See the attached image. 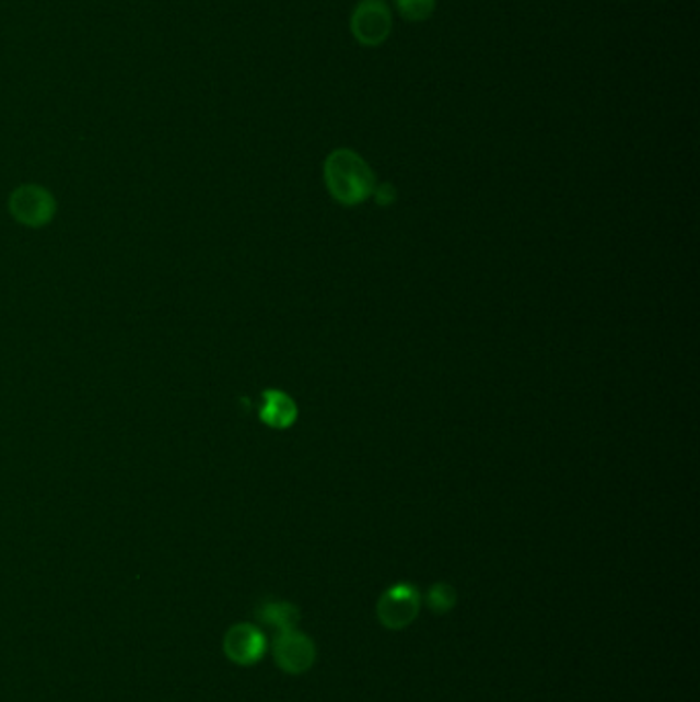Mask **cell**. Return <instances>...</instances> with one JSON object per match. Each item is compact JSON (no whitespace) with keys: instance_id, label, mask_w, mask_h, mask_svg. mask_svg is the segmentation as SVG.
Instances as JSON below:
<instances>
[{"instance_id":"9c48e42d","label":"cell","mask_w":700,"mask_h":702,"mask_svg":"<svg viewBox=\"0 0 700 702\" xmlns=\"http://www.w3.org/2000/svg\"><path fill=\"white\" fill-rule=\"evenodd\" d=\"M456 600H458L456 598V589L451 584H444V582L432 585L428 589V594H425V606L438 617H444V615H448L451 610H454Z\"/></svg>"},{"instance_id":"8fae6325","label":"cell","mask_w":700,"mask_h":702,"mask_svg":"<svg viewBox=\"0 0 700 702\" xmlns=\"http://www.w3.org/2000/svg\"><path fill=\"white\" fill-rule=\"evenodd\" d=\"M374 198H376V201L378 203H383V206H386V203H393L395 201V198H397V194H395V187L393 185H381V187H374Z\"/></svg>"},{"instance_id":"277c9868","label":"cell","mask_w":700,"mask_h":702,"mask_svg":"<svg viewBox=\"0 0 700 702\" xmlns=\"http://www.w3.org/2000/svg\"><path fill=\"white\" fill-rule=\"evenodd\" d=\"M273 659L290 676H301L315 666L317 647L313 639L299 629L282 631L273 639Z\"/></svg>"},{"instance_id":"6da1fadb","label":"cell","mask_w":700,"mask_h":702,"mask_svg":"<svg viewBox=\"0 0 700 702\" xmlns=\"http://www.w3.org/2000/svg\"><path fill=\"white\" fill-rule=\"evenodd\" d=\"M325 184L343 206H355L374 194V173L366 161L350 149L334 151L325 161Z\"/></svg>"},{"instance_id":"30bf717a","label":"cell","mask_w":700,"mask_h":702,"mask_svg":"<svg viewBox=\"0 0 700 702\" xmlns=\"http://www.w3.org/2000/svg\"><path fill=\"white\" fill-rule=\"evenodd\" d=\"M395 7L407 21H425L434 15L435 0H395Z\"/></svg>"},{"instance_id":"52a82bcc","label":"cell","mask_w":700,"mask_h":702,"mask_svg":"<svg viewBox=\"0 0 700 702\" xmlns=\"http://www.w3.org/2000/svg\"><path fill=\"white\" fill-rule=\"evenodd\" d=\"M259 416L269 428L285 430L296 421L299 409H296V402L292 401L282 390H266Z\"/></svg>"},{"instance_id":"ba28073f","label":"cell","mask_w":700,"mask_h":702,"mask_svg":"<svg viewBox=\"0 0 700 702\" xmlns=\"http://www.w3.org/2000/svg\"><path fill=\"white\" fill-rule=\"evenodd\" d=\"M255 619L266 627L276 629L278 633H282V631H290V629H299L302 615L299 606H294L292 602L267 600V602L257 606Z\"/></svg>"},{"instance_id":"7a4b0ae2","label":"cell","mask_w":700,"mask_h":702,"mask_svg":"<svg viewBox=\"0 0 700 702\" xmlns=\"http://www.w3.org/2000/svg\"><path fill=\"white\" fill-rule=\"evenodd\" d=\"M421 612V594L416 585L399 582L390 585L376 604V617L384 629L402 631L416 622Z\"/></svg>"},{"instance_id":"8992f818","label":"cell","mask_w":700,"mask_h":702,"mask_svg":"<svg viewBox=\"0 0 700 702\" xmlns=\"http://www.w3.org/2000/svg\"><path fill=\"white\" fill-rule=\"evenodd\" d=\"M56 203L44 187L23 185L11 196V212L27 226H44L54 217Z\"/></svg>"},{"instance_id":"5b68a950","label":"cell","mask_w":700,"mask_h":702,"mask_svg":"<svg viewBox=\"0 0 700 702\" xmlns=\"http://www.w3.org/2000/svg\"><path fill=\"white\" fill-rule=\"evenodd\" d=\"M224 653L236 666H255L264 659L267 652V639L264 631L249 622H238L224 635Z\"/></svg>"},{"instance_id":"3957f363","label":"cell","mask_w":700,"mask_h":702,"mask_svg":"<svg viewBox=\"0 0 700 702\" xmlns=\"http://www.w3.org/2000/svg\"><path fill=\"white\" fill-rule=\"evenodd\" d=\"M351 35L366 48H378L393 30V13L386 0H360L350 19Z\"/></svg>"}]
</instances>
